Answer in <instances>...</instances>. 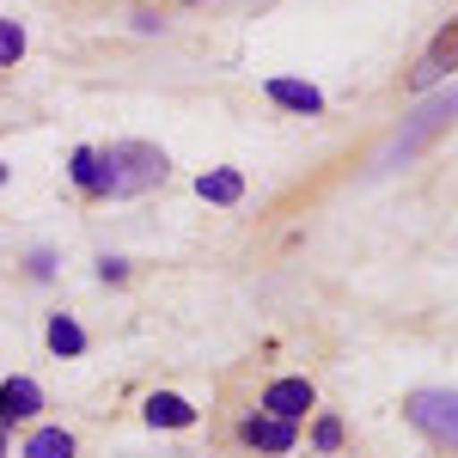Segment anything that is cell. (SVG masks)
<instances>
[{
  "instance_id": "6da1fadb",
  "label": "cell",
  "mask_w": 458,
  "mask_h": 458,
  "mask_svg": "<svg viewBox=\"0 0 458 458\" xmlns=\"http://www.w3.org/2000/svg\"><path fill=\"white\" fill-rule=\"evenodd\" d=\"M165 177V153L147 141H123L98 153V196H135V190H153Z\"/></svg>"
},
{
  "instance_id": "7a4b0ae2",
  "label": "cell",
  "mask_w": 458,
  "mask_h": 458,
  "mask_svg": "<svg viewBox=\"0 0 458 458\" xmlns=\"http://www.w3.org/2000/svg\"><path fill=\"white\" fill-rule=\"evenodd\" d=\"M446 123H458V92H446V98H434V105H422L416 116H410V129L391 141V153H386V165H403V159H416Z\"/></svg>"
},
{
  "instance_id": "3957f363",
  "label": "cell",
  "mask_w": 458,
  "mask_h": 458,
  "mask_svg": "<svg viewBox=\"0 0 458 458\" xmlns=\"http://www.w3.org/2000/svg\"><path fill=\"white\" fill-rule=\"evenodd\" d=\"M403 410H410V422L422 428V434H434L440 446H458V391H416Z\"/></svg>"
},
{
  "instance_id": "277c9868",
  "label": "cell",
  "mask_w": 458,
  "mask_h": 458,
  "mask_svg": "<svg viewBox=\"0 0 458 458\" xmlns=\"http://www.w3.org/2000/svg\"><path fill=\"white\" fill-rule=\"evenodd\" d=\"M453 68H458V19H453V25H446L440 37H434V43H428L422 62L410 68V92H428V86H440V80H446Z\"/></svg>"
},
{
  "instance_id": "5b68a950",
  "label": "cell",
  "mask_w": 458,
  "mask_h": 458,
  "mask_svg": "<svg viewBox=\"0 0 458 458\" xmlns=\"http://www.w3.org/2000/svg\"><path fill=\"white\" fill-rule=\"evenodd\" d=\"M263 410L282 416V422H300V416L312 410V386H306V379H276V386L263 391Z\"/></svg>"
},
{
  "instance_id": "8992f818",
  "label": "cell",
  "mask_w": 458,
  "mask_h": 458,
  "mask_svg": "<svg viewBox=\"0 0 458 458\" xmlns=\"http://www.w3.org/2000/svg\"><path fill=\"white\" fill-rule=\"evenodd\" d=\"M37 410H43V391L31 379H6L0 386V422H31Z\"/></svg>"
},
{
  "instance_id": "52a82bcc",
  "label": "cell",
  "mask_w": 458,
  "mask_h": 458,
  "mask_svg": "<svg viewBox=\"0 0 458 458\" xmlns=\"http://www.w3.org/2000/svg\"><path fill=\"white\" fill-rule=\"evenodd\" d=\"M269 98L287 105V110H300V116H318V110H324V92L306 86V80H269Z\"/></svg>"
},
{
  "instance_id": "ba28073f",
  "label": "cell",
  "mask_w": 458,
  "mask_h": 458,
  "mask_svg": "<svg viewBox=\"0 0 458 458\" xmlns=\"http://www.w3.org/2000/svg\"><path fill=\"white\" fill-rule=\"evenodd\" d=\"M245 440L263 446V453H287V446H293V422H282V416H250Z\"/></svg>"
},
{
  "instance_id": "9c48e42d",
  "label": "cell",
  "mask_w": 458,
  "mask_h": 458,
  "mask_svg": "<svg viewBox=\"0 0 458 458\" xmlns=\"http://www.w3.org/2000/svg\"><path fill=\"white\" fill-rule=\"evenodd\" d=\"M147 422H153V428H190V422H196V410H190L177 391H153V397H147Z\"/></svg>"
},
{
  "instance_id": "30bf717a",
  "label": "cell",
  "mask_w": 458,
  "mask_h": 458,
  "mask_svg": "<svg viewBox=\"0 0 458 458\" xmlns=\"http://www.w3.org/2000/svg\"><path fill=\"white\" fill-rule=\"evenodd\" d=\"M196 190H202V202L233 208V202L245 196V177H239V172H202V183H196Z\"/></svg>"
},
{
  "instance_id": "8fae6325",
  "label": "cell",
  "mask_w": 458,
  "mask_h": 458,
  "mask_svg": "<svg viewBox=\"0 0 458 458\" xmlns=\"http://www.w3.org/2000/svg\"><path fill=\"white\" fill-rule=\"evenodd\" d=\"M25 458H73V440L62 428H37L31 440H25Z\"/></svg>"
},
{
  "instance_id": "7c38bea8",
  "label": "cell",
  "mask_w": 458,
  "mask_h": 458,
  "mask_svg": "<svg viewBox=\"0 0 458 458\" xmlns=\"http://www.w3.org/2000/svg\"><path fill=\"white\" fill-rule=\"evenodd\" d=\"M49 349L55 354H80L86 349V330H80L73 318H49Z\"/></svg>"
},
{
  "instance_id": "4fadbf2b",
  "label": "cell",
  "mask_w": 458,
  "mask_h": 458,
  "mask_svg": "<svg viewBox=\"0 0 458 458\" xmlns=\"http://www.w3.org/2000/svg\"><path fill=\"white\" fill-rule=\"evenodd\" d=\"M73 183H80V190H86V196H98V153H92V147H80V153H73Z\"/></svg>"
},
{
  "instance_id": "5bb4252c",
  "label": "cell",
  "mask_w": 458,
  "mask_h": 458,
  "mask_svg": "<svg viewBox=\"0 0 458 458\" xmlns=\"http://www.w3.org/2000/svg\"><path fill=\"white\" fill-rule=\"evenodd\" d=\"M19 55H25V31H19V25H6V19H0V62H6V68H13V62H19Z\"/></svg>"
},
{
  "instance_id": "9a60e30c",
  "label": "cell",
  "mask_w": 458,
  "mask_h": 458,
  "mask_svg": "<svg viewBox=\"0 0 458 458\" xmlns=\"http://www.w3.org/2000/svg\"><path fill=\"white\" fill-rule=\"evenodd\" d=\"M312 440H318V453H336V446H343V422H336V416H324Z\"/></svg>"
},
{
  "instance_id": "2e32d148",
  "label": "cell",
  "mask_w": 458,
  "mask_h": 458,
  "mask_svg": "<svg viewBox=\"0 0 458 458\" xmlns=\"http://www.w3.org/2000/svg\"><path fill=\"white\" fill-rule=\"evenodd\" d=\"M0 458H6V434H0Z\"/></svg>"
},
{
  "instance_id": "e0dca14e",
  "label": "cell",
  "mask_w": 458,
  "mask_h": 458,
  "mask_svg": "<svg viewBox=\"0 0 458 458\" xmlns=\"http://www.w3.org/2000/svg\"><path fill=\"white\" fill-rule=\"evenodd\" d=\"M0 183H6V165H0Z\"/></svg>"
}]
</instances>
